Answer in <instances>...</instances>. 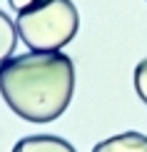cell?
Here are the masks:
<instances>
[{"instance_id": "6da1fadb", "label": "cell", "mask_w": 147, "mask_h": 152, "mask_svg": "<svg viewBox=\"0 0 147 152\" xmlns=\"http://www.w3.org/2000/svg\"><path fill=\"white\" fill-rule=\"evenodd\" d=\"M75 92V65L65 53H25L0 65V95L18 117L53 122Z\"/></svg>"}, {"instance_id": "7a4b0ae2", "label": "cell", "mask_w": 147, "mask_h": 152, "mask_svg": "<svg viewBox=\"0 0 147 152\" xmlns=\"http://www.w3.org/2000/svg\"><path fill=\"white\" fill-rule=\"evenodd\" d=\"M18 37L33 53H60L80 28L72 0H37L18 12Z\"/></svg>"}, {"instance_id": "3957f363", "label": "cell", "mask_w": 147, "mask_h": 152, "mask_svg": "<svg viewBox=\"0 0 147 152\" xmlns=\"http://www.w3.org/2000/svg\"><path fill=\"white\" fill-rule=\"evenodd\" d=\"M12 152H78V150L57 135H30L23 137L12 147Z\"/></svg>"}, {"instance_id": "277c9868", "label": "cell", "mask_w": 147, "mask_h": 152, "mask_svg": "<svg viewBox=\"0 0 147 152\" xmlns=\"http://www.w3.org/2000/svg\"><path fill=\"white\" fill-rule=\"evenodd\" d=\"M92 152H147V137L140 132H120L97 142Z\"/></svg>"}, {"instance_id": "5b68a950", "label": "cell", "mask_w": 147, "mask_h": 152, "mask_svg": "<svg viewBox=\"0 0 147 152\" xmlns=\"http://www.w3.org/2000/svg\"><path fill=\"white\" fill-rule=\"evenodd\" d=\"M15 45H18V28L0 10V65L10 60V55L15 53Z\"/></svg>"}, {"instance_id": "8992f818", "label": "cell", "mask_w": 147, "mask_h": 152, "mask_svg": "<svg viewBox=\"0 0 147 152\" xmlns=\"http://www.w3.org/2000/svg\"><path fill=\"white\" fill-rule=\"evenodd\" d=\"M135 90L140 95V100L147 105V58L140 60L135 67Z\"/></svg>"}, {"instance_id": "52a82bcc", "label": "cell", "mask_w": 147, "mask_h": 152, "mask_svg": "<svg viewBox=\"0 0 147 152\" xmlns=\"http://www.w3.org/2000/svg\"><path fill=\"white\" fill-rule=\"evenodd\" d=\"M33 3H37V0H10V5H12V8H15L18 12H20V10H25V8H30Z\"/></svg>"}]
</instances>
